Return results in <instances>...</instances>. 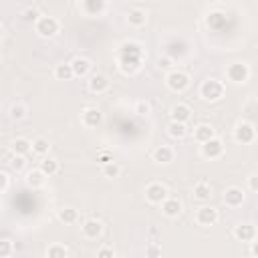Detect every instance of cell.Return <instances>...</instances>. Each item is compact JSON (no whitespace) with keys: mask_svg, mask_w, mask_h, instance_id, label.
<instances>
[{"mask_svg":"<svg viewBox=\"0 0 258 258\" xmlns=\"http://www.w3.org/2000/svg\"><path fill=\"white\" fill-rule=\"evenodd\" d=\"M141 60H143V52L139 48V44L135 42H125L121 46V54H119V69L125 75H133L141 69Z\"/></svg>","mask_w":258,"mask_h":258,"instance_id":"6da1fadb","label":"cell"},{"mask_svg":"<svg viewBox=\"0 0 258 258\" xmlns=\"http://www.w3.org/2000/svg\"><path fill=\"white\" fill-rule=\"evenodd\" d=\"M165 85L173 93H181L189 87V75L183 73V71H169L167 77H165Z\"/></svg>","mask_w":258,"mask_h":258,"instance_id":"7a4b0ae2","label":"cell"},{"mask_svg":"<svg viewBox=\"0 0 258 258\" xmlns=\"http://www.w3.org/2000/svg\"><path fill=\"white\" fill-rule=\"evenodd\" d=\"M200 95L206 101H218L224 95V85L218 79H206L200 87Z\"/></svg>","mask_w":258,"mask_h":258,"instance_id":"3957f363","label":"cell"},{"mask_svg":"<svg viewBox=\"0 0 258 258\" xmlns=\"http://www.w3.org/2000/svg\"><path fill=\"white\" fill-rule=\"evenodd\" d=\"M34 28H36V32H38L42 38H52V36L58 32L60 24H58V20H56L54 16H40V18L36 20Z\"/></svg>","mask_w":258,"mask_h":258,"instance_id":"277c9868","label":"cell"},{"mask_svg":"<svg viewBox=\"0 0 258 258\" xmlns=\"http://www.w3.org/2000/svg\"><path fill=\"white\" fill-rule=\"evenodd\" d=\"M226 77H228V81L240 85V83H246V81H248L250 69H248L246 62H232V64L226 69Z\"/></svg>","mask_w":258,"mask_h":258,"instance_id":"5b68a950","label":"cell"},{"mask_svg":"<svg viewBox=\"0 0 258 258\" xmlns=\"http://www.w3.org/2000/svg\"><path fill=\"white\" fill-rule=\"evenodd\" d=\"M145 198L151 204H163L167 200V187L163 183H159V181H153V183H149L145 187Z\"/></svg>","mask_w":258,"mask_h":258,"instance_id":"8992f818","label":"cell"},{"mask_svg":"<svg viewBox=\"0 0 258 258\" xmlns=\"http://www.w3.org/2000/svg\"><path fill=\"white\" fill-rule=\"evenodd\" d=\"M234 139H236L238 143H242V145L252 143V141L256 139V129H254L250 123L242 121V123H238L236 129H234Z\"/></svg>","mask_w":258,"mask_h":258,"instance_id":"52a82bcc","label":"cell"},{"mask_svg":"<svg viewBox=\"0 0 258 258\" xmlns=\"http://www.w3.org/2000/svg\"><path fill=\"white\" fill-rule=\"evenodd\" d=\"M218 210L212 208V206H202L198 212H196V222L200 226H214L218 222Z\"/></svg>","mask_w":258,"mask_h":258,"instance_id":"ba28073f","label":"cell"},{"mask_svg":"<svg viewBox=\"0 0 258 258\" xmlns=\"http://www.w3.org/2000/svg\"><path fill=\"white\" fill-rule=\"evenodd\" d=\"M222 153H224V143H222L218 137H214V139H210L208 143L202 145V155L208 157V159H216V157H220Z\"/></svg>","mask_w":258,"mask_h":258,"instance_id":"9c48e42d","label":"cell"},{"mask_svg":"<svg viewBox=\"0 0 258 258\" xmlns=\"http://www.w3.org/2000/svg\"><path fill=\"white\" fill-rule=\"evenodd\" d=\"M169 117H171V121L185 123V121H189V117H191V109H189V105H185V103H175V105L171 107V111H169Z\"/></svg>","mask_w":258,"mask_h":258,"instance_id":"30bf717a","label":"cell"},{"mask_svg":"<svg viewBox=\"0 0 258 258\" xmlns=\"http://www.w3.org/2000/svg\"><path fill=\"white\" fill-rule=\"evenodd\" d=\"M224 204L230 208H238L244 204V191L240 187H228L224 191Z\"/></svg>","mask_w":258,"mask_h":258,"instance_id":"8fae6325","label":"cell"},{"mask_svg":"<svg viewBox=\"0 0 258 258\" xmlns=\"http://www.w3.org/2000/svg\"><path fill=\"white\" fill-rule=\"evenodd\" d=\"M234 236L240 242H254L256 240V228L252 224H238L234 228Z\"/></svg>","mask_w":258,"mask_h":258,"instance_id":"7c38bea8","label":"cell"},{"mask_svg":"<svg viewBox=\"0 0 258 258\" xmlns=\"http://www.w3.org/2000/svg\"><path fill=\"white\" fill-rule=\"evenodd\" d=\"M101 121H103V113L97 107H87L83 111V123L87 127H97V125H101Z\"/></svg>","mask_w":258,"mask_h":258,"instance_id":"4fadbf2b","label":"cell"},{"mask_svg":"<svg viewBox=\"0 0 258 258\" xmlns=\"http://www.w3.org/2000/svg\"><path fill=\"white\" fill-rule=\"evenodd\" d=\"M103 232V224L99 220H87L83 224V236L89 238V240H97Z\"/></svg>","mask_w":258,"mask_h":258,"instance_id":"5bb4252c","label":"cell"},{"mask_svg":"<svg viewBox=\"0 0 258 258\" xmlns=\"http://www.w3.org/2000/svg\"><path fill=\"white\" fill-rule=\"evenodd\" d=\"M107 89H109V79L105 75H99L97 73V75H93L89 79V91L91 93H97L99 95V93H105Z\"/></svg>","mask_w":258,"mask_h":258,"instance_id":"9a60e30c","label":"cell"},{"mask_svg":"<svg viewBox=\"0 0 258 258\" xmlns=\"http://www.w3.org/2000/svg\"><path fill=\"white\" fill-rule=\"evenodd\" d=\"M161 212L167 216V218H177L181 214V202L177 198H167L163 204H161Z\"/></svg>","mask_w":258,"mask_h":258,"instance_id":"2e32d148","label":"cell"},{"mask_svg":"<svg viewBox=\"0 0 258 258\" xmlns=\"http://www.w3.org/2000/svg\"><path fill=\"white\" fill-rule=\"evenodd\" d=\"M81 10L87 14V16H97L105 10V0H85L81 4Z\"/></svg>","mask_w":258,"mask_h":258,"instance_id":"e0dca14e","label":"cell"},{"mask_svg":"<svg viewBox=\"0 0 258 258\" xmlns=\"http://www.w3.org/2000/svg\"><path fill=\"white\" fill-rule=\"evenodd\" d=\"M127 22H129L131 26L139 28V26H143V24L147 22V12L141 10V8H131V10L127 12Z\"/></svg>","mask_w":258,"mask_h":258,"instance_id":"ac0fdd59","label":"cell"},{"mask_svg":"<svg viewBox=\"0 0 258 258\" xmlns=\"http://www.w3.org/2000/svg\"><path fill=\"white\" fill-rule=\"evenodd\" d=\"M194 139L204 145V143H208L210 139H214V129H212L210 125L202 123V125H198V127L194 129Z\"/></svg>","mask_w":258,"mask_h":258,"instance_id":"d6986e66","label":"cell"},{"mask_svg":"<svg viewBox=\"0 0 258 258\" xmlns=\"http://www.w3.org/2000/svg\"><path fill=\"white\" fill-rule=\"evenodd\" d=\"M10 149L14 151V155H26L30 149H32V141H28V139H24V137H16L12 143H10Z\"/></svg>","mask_w":258,"mask_h":258,"instance_id":"ffe728a7","label":"cell"},{"mask_svg":"<svg viewBox=\"0 0 258 258\" xmlns=\"http://www.w3.org/2000/svg\"><path fill=\"white\" fill-rule=\"evenodd\" d=\"M171 159H173V149L171 147H167V145L155 147V151H153V161L155 163H169Z\"/></svg>","mask_w":258,"mask_h":258,"instance_id":"44dd1931","label":"cell"},{"mask_svg":"<svg viewBox=\"0 0 258 258\" xmlns=\"http://www.w3.org/2000/svg\"><path fill=\"white\" fill-rule=\"evenodd\" d=\"M54 77L58 81H71L75 77V71H73V64L71 62H60L54 67Z\"/></svg>","mask_w":258,"mask_h":258,"instance_id":"7402d4cb","label":"cell"},{"mask_svg":"<svg viewBox=\"0 0 258 258\" xmlns=\"http://www.w3.org/2000/svg\"><path fill=\"white\" fill-rule=\"evenodd\" d=\"M44 177H46V175H44L40 169H32V171L26 173V185L32 187V189L42 187V185H44Z\"/></svg>","mask_w":258,"mask_h":258,"instance_id":"603a6c76","label":"cell"},{"mask_svg":"<svg viewBox=\"0 0 258 258\" xmlns=\"http://www.w3.org/2000/svg\"><path fill=\"white\" fill-rule=\"evenodd\" d=\"M194 198L200 200V202H208V200L212 198V187H210V183L198 181V183L194 185Z\"/></svg>","mask_w":258,"mask_h":258,"instance_id":"cb8c5ba5","label":"cell"},{"mask_svg":"<svg viewBox=\"0 0 258 258\" xmlns=\"http://www.w3.org/2000/svg\"><path fill=\"white\" fill-rule=\"evenodd\" d=\"M167 133H169L173 139H183V137L187 135V127H185V123L169 121V125H167Z\"/></svg>","mask_w":258,"mask_h":258,"instance_id":"d4e9b609","label":"cell"},{"mask_svg":"<svg viewBox=\"0 0 258 258\" xmlns=\"http://www.w3.org/2000/svg\"><path fill=\"white\" fill-rule=\"evenodd\" d=\"M73 71H75V77H85L87 73H89V69H91V62L87 60V58H83V56H77L73 62Z\"/></svg>","mask_w":258,"mask_h":258,"instance_id":"484cf974","label":"cell"},{"mask_svg":"<svg viewBox=\"0 0 258 258\" xmlns=\"http://www.w3.org/2000/svg\"><path fill=\"white\" fill-rule=\"evenodd\" d=\"M46 177H50V175H54L56 171H58V161L56 159H52V157H44L42 161H40V167H38Z\"/></svg>","mask_w":258,"mask_h":258,"instance_id":"4316f807","label":"cell"},{"mask_svg":"<svg viewBox=\"0 0 258 258\" xmlns=\"http://www.w3.org/2000/svg\"><path fill=\"white\" fill-rule=\"evenodd\" d=\"M58 220H60L62 224L71 226V224H75V222L79 220V212H77L75 208H62V210H58Z\"/></svg>","mask_w":258,"mask_h":258,"instance_id":"83f0119b","label":"cell"},{"mask_svg":"<svg viewBox=\"0 0 258 258\" xmlns=\"http://www.w3.org/2000/svg\"><path fill=\"white\" fill-rule=\"evenodd\" d=\"M206 22H208L210 28L220 30V28L224 26V22H226V14H224V12H210L208 18H206Z\"/></svg>","mask_w":258,"mask_h":258,"instance_id":"f1b7e54d","label":"cell"},{"mask_svg":"<svg viewBox=\"0 0 258 258\" xmlns=\"http://www.w3.org/2000/svg\"><path fill=\"white\" fill-rule=\"evenodd\" d=\"M48 149H50V143H48L44 137H36V139L32 141V151H34L36 155H46Z\"/></svg>","mask_w":258,"mask_h":258,"instance_id":"f546056e","label":"cell"},{"mask_svg":"<svg viewBox=\"0 0 258 258\" xmlns=\"http://www.w3.org/2000/svg\"><path fill=\"white\" fill-rule=\"evenodd\" d=\"M46 258H67V248L62 244H50L46 250Z\"/></svg>","mask_w":258,"mask_h":258,"instance_id":"4dcf8cb0","label":"cell"},{"mask_svg":"<svg viewBox=\"0 0 258 258\" xmlns=\"http://www.w3.org/2000/svg\"><path fill=\"white\" fill-rule=\"evenodd\" d=\"M103 175L105 177H117L119 173H121V167L115 163V161H111V163H107V165H103Z\"/></svg>","mask_w":258,"mask_h":258,"instance_id":"1f68e13d","label":"cell"},{"mask_svg":"<svg viewBox=\"0 0 258 258\" xmlns=\"http://www.w3.org/2000/svg\"><path fill=\"white\" fill-rule=\"evenodd\" d=\"M24 117H26V107H24V105H12V107H10V119L20 121V119H24Z\"/></svg>","mask_w":258,"mask_h":258,"instance_id":"d6a6232c","label":"cell"},{"mask_svg":"<svg viewBox=\"0 0 258 258\" xmlns=\"http://www.w3.org/2000/svg\"><path fill=\"white\" fill-rule=\"evenodd\" d=\"M12 250H14V248H12V242L4 238V240L0 242V258H10Z\"/></svg>","mask_w":258,"mask_h":258,"instance_id":"836d02e7","label":"cell"},{"mask_svg":"<svg viewBox=\"0 0 258 258\" xmlns=\"http://www.w3.org/2000/svg\"><path fill=\"white\" fill-rule=\"evenodd\" d=\"M145 256H147V258H159V256H161V248L151 242V244L145 246Z\"/></svg>","mask_w":258,"mask_h":258,"instance_id":"e575fe53","label":"cell"},{"mask_svg":"<svg viewBox=\"0 0 258 258\" xmlns=\"http://www.w3.org/2000/svg\"><path fill=\"white\" fill-rule=\"evenodd\" d=\"M149 111H151V105L147 101H137L135 103V113L137 115H147Z\"/></svg>","mask_w":258,"mask_h":258,"instance_id":"d590c367","label":"cell"},{"mask_svg":"<svg viewBox=\"0 0 258 258\" xmlns=\"http://www.w3.org/2000/svg\"><path fill=\"white\" fill-rule=\"evenodd\" d=\"M8 165H10L12 169H16V171H20V169L24 167V157H22V155H14V159H12V161H10Z\"/></svg>","mask_w":258,"mask_h":258,"instance_id":"8d00e7d4","label":"cell"},{"mask_svg":"<svg viewBox=\"0 0 258 258\" xmlns=\"http://www.w3.org/2000/svg\"><path fill=\"white\" fill-rule=\"evenodd\" d=\"M8 185H10V175H8L6 171H2V173H0V191L4 194V191L8 189Z\"/></svg>","mask_w":258,"mask_h":258,"instance_id":"74e56055","label":"cell"},{"mask_svg":"<svg viewBox=\"0 0 258 258\" xmlns=\"http://www.w3.org/2000/svg\"><path fill=\"white\" fill-rule=\"evenodd\" d=\"M97 258H115V254H113V250L109 246H103V248H99Z\"/></svg>","mask_w":258,"mask_h":258,"instance_id":"f35d334b","label":"cell"},{"mask_svg":"<svg viewBox=\"0 0 258 258\" xmlns=\"http://www.w3.org/2000/svg\"><path fill=\"white\" fill-rule=\"evenodd\" d=\"M24 18H26V20H38L40 16H38V10H36V8H26V10H24Z\"/></svg>","mask_w":258,"mask_h":258,"instance_id":"ab89813d","label":"cell"},{"mask_svg":"<svg viewBox=\"0 0 258 258\" xmlns=\"http://www.w3.org/2000/svg\"><path fill=\"white\" fill-rule=\"evenodd\" d=\"M248 187H250L252 191H256V194H258V173H254V175H250V177H248Z\"/></svg>","mask_w":258,"mask_h":258,"instance_id":"60d3db41","label":"cell"},{"mask_svg":"<svg viewBox=\"0 0 258 258\" xmlns=\"http://www.w3.org/2000/svg\"><path fill=\"white\" fill-rule=\"evenodd\" d=\"M97 161H99L101 165H107V163H111V161H113V157H111L109 153H99V157H97Z\"/></svg>","mask_w":258,"mask_h":258,"instance_id":"b9f144b4","label":"cell"},{"mask_svg":"<svg viewBox=\"0 0 258 258\" xmlns=\"http://www.w3.org/2000/svg\"><path fill=\"white\" fill-rule=\"evenodd\" d=\"M252 256H254V258H258V240H254V242H252Z\"/></svg>","mask_w":258,"mask_h":258,"instance_id":"7bdbcfd3","label":"cell"},{"mask_svg":"<svg viewBox=\"0 0 258 258\" xmlns=\"http://www.w3.org/2000/svg\"><path fill=\"white\" fill-rule=\"evenodd\" d=\"M159 67L167 69V67H169V58H159Z\"/></svg>","mask_w":258,"mask_h":258,"instance_id":"ee69618b","label":"cell"},{"mask_svg":"<svg viewBox=\"0 0 258 258\" xmlns=\"http://www.w3.org/2000/svg\"><path fill=\"white\" fill-rule=\"evenodd\" d=\"M115 258H125V256H115Z\"/></svg>","mask_w":258,"mask_h":258,"instance_id":"f6af8a7d","label":"cell"}]
</instances>
